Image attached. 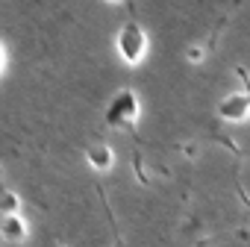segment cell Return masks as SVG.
Masks as SVG:
<instances>
[{
  "label": "cell",
  "instance_id": "cell-1",
  "mask_svg": "<svg viewBox=\"0 0 250 247\" xmlns=\"http://www.w3.org/2000/svg\"><path fill=\"white\" fill-rule=\"evenodd\" d=\"M147 47H150V39H147V33H145V27L139 21H127L118 30V36H115V50H118L121 62L130 65V68L145 62Z\"/></svg>",
  "mask_w": 250,
  "mask_h": 247
},
{
  "label": "cell",
  "instance_id": "cell-2",
  "mask_svg": "<svg viewBox=\"0 0 250 247\" xmlns=\"http://www.w3.org/2000/svg\"><path fill=\"white\" fill-rule=\"evenodd\" d=\"M139 115H142V103H139V94L133 88H121L109 100V106H106V124H109V127H127V130H133Z\"/></svg>",
  "mask_w": 250,
  "mask_h": 247
},
{
  "label": "cell",
  "instance_id": "cell-3",
  "mask_svg": "<svg viewBox=\"0 0 250 247\" xmlns=\"http://www.w3.org/2000/svg\"><path fill=\"white\" fill-rule=\"evenodd\" d=\"M218 115H221L224 121H232V124L244 121V118L250 115V94H247V91L227 94V97L218 103Z\"/></svg>",
  "mask_w": 250,
  "mask_h": 247
},
{
  "label": "cell",
  "instance_id": "cell-4",
  "mask_svg": "<svg viewBox=\"0 0 250 247\" xmlns=\"http://www.w3.org/2000/svg\"><path fill=\"white\" fill-rule=\"evenodd\" d=\"M0 235H3L6 241H12V244L27 241L30 226H27L24 215H3V221H0Z\"/></svg>",
  "mask_w": 250,
  "mask_h": 247
},
{
  "label": "cell",
  "instance_id": "cell-5",
  "mask_svg": "<svg viewBox=\"0 0 250 247\" xmlns=\"http://www.w3.org/2000/svg\"><path fill=\"white\" fill-rule=\"evenodd\" d=\"M85 162L94 168V171H109L115 165V150L109 144H91L85 150Z\"/></svg>",
  "mask_w": 250,
  "mask_h": 247
},
{
  "label": "cell",
  "instance_id": "cell-6",
  "mask_svg": "<svg viewBox=\"0 0 250 247\" xmlns=\"http://www.w3.org/2000/svg\"><path fill=\"white\" fill-rule=\"evenodd\" d=\"M0 212L3 215H21V197L15 191H3L0 194Z\"/></svg>",
  "mask_w": 250,
  "mask_h": 247
},
{
  "label": "cell",
  "instance_id": "cell-7",
  "mask_svg": "<svg viewBox=\"0 0 250 247\" xmlns=\"http://www.w3.org/2000/svg\"><path fill=\"white\" fill-rule=\"evenodd\" d=\"M203 56H206V50H203L200 44H191V47L186 50V59H188V62H194V65H200V62H203Z\"/></svg>",
  "mask_w": 250,
  "mask_h": 247
},
{
  "label": "cell",
  "instance_id": "cell-8",
  "mask_svg": "<svg viewBox=\"0 0 250 247\" xmlns=\"http://www.w3.org/2000/svg\"><path fill=\"white\" fill-rule=\"evenodd\" d=\"M3 68H6V50H3V44H0V74H3Z\"/></svg>",
  "mask_w": 250,
  "mask_h": 247
},
{
  "label": "cell",
  "instance_id": "cell-9",
  "mask_svg": "<svg viewBox=\"0 0 250 247\" xmlns=\"http://www.w3.org/2000/svg\"><path fill=\"white\" fill-rule=\"evenodd\" d=\"M53 247H65V244H53Z\"/></svg>",
  "mask_w": 250,
  "mask_h": 247
},
{
  "label": "cell",
  "instance_id": "cell-10",
  "mask_svg": "<svg viewBox=\"0 0 250 247\" xmlns=\"http://www.w3.org/2000/svg\"><path fill=\"white\" fill-rule=\"evenodd\" d=\"M247 94H250V82H247Z\"/></svg>",
  "mask_w": 250,
  "mask_h": 247
}]
</instances>
